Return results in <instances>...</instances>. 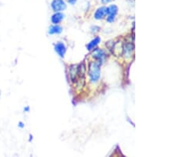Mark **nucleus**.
Wrapping results in <instances>:
<instances>
[{"instance_id":"1","label":"nucleus","mask_w":178,"mask_h":157,"mask_svg":"<svg viewBox=\"0 0 178 157\" xmlns=\"http://www.w3.org/2000/svg\"><path fill=\"white\" fill-rule=\"evenodd\" d=\"M101 64L102 63L92 60L88 65V76H89V82L92 84H96L99 82L101 77Z\"/></svg>"},{"instance_id":"2","label":"nucleus","mask_w":178,"mask_h":157,"mask_svg":"<svg viewBox=\"0 0 178 157\" xmlns=\"http://www.w3.org/2000/svg\"><path fill=\"white\" fill-rule=\"evenodd\" d=\"M135 46L131 41H128L123 45V52L122 55L124 56L125 60H131L134 55Z\"/></svg>"},{"instance_id":"3","label":"nucleus","mask_w":178,"mask_h":157,"mask_svg":"<svg viewBox=\"0 0 178 157\" xmlns=\"http://www.w3.org/2000/svg\"><path fill=\"white\" fill-rule=\"evenodd\" d=\"M118 7L115 4L110 5L106 8V21L108 22H113L118 13Z\"/></svg>"},{"instance_id":"4","label":"nucleus","mask_w":178,"mask_h":157,"mask_svg":"<svg viewBox=\"0 0 178 157\" xmlns=\"http://www.w3.org/2000/svg\"><path fill=\"white\" fill-rule=\"evenodd\" d=\"M51 7L55 12H61L67 9V4L63 0H53L51 3Z\"/></svg>"},{"instance_id":"5","label":"nucleus","mask_w":178,"mask_h":157,"mask_svg":"<svg viewBox=\"0 0 178 157\" xmlns=\"http://www.w3.org/2000/svg\"><path fill=\"white\" fill-rule=\"evenodd\" d=\"M91 57L94 60H97L99 62H102L104 60V58L106 57V52H104V50L102 48H96L94 52H92Z\"/></svg>"},{"instance_id":"6","label":"nucleus","mask_w":178,"mask_h":157,"mask_svg":"<svg viewBox=\"0 0 178 157\" xmlns=\"http://www.w3.org/2000/svg\"><path fill=\"white\" fill-rule=\"evenodd\" d=\"M78 66L79 65L72 64L69 67L70 80L73 82H76L78 80Z\"/></svg>"},{"instance_id":"7","label":"nucleus","mask_w":178,"mask_h":157,"mask_svg":"<svg viewBox=\"0 0 178 157\" xmlns=\"http://www.w3.org/2000/svg\"><path fill=\"white\" fill-rule=\"evenodd\" d=\"M55 51L57 52V54L60 57H64V55L67 52V47L63 42H58L55 45Z\"/></svg>"},{"instance_id":"8","label":"nucleus","mask_w":178,"mask_h":157,"mask_svg":"<svg viewBox=\"0 0 178 157\" xmlns=\"http://www.w3.org/2000/svg\"><path fill=\"white\" fill-rule=\"evenodd\" d=\"M106 7H101L96 10L94 14V18L96 20H102L106 17Z\"/></svg>"},{"instance_id":"9","label":"nucleus","mask_w":178,"mask_h":157,"mask_svg":"<svg viewBox=\"0 0 178 157\" xmlns=\"http://www.w3.org/2000/svg\"><path fill=\"white\" fill-rule=\"evenodd\" d=\"M64 18V14L61 12H55L51 17V21L53 25H58Z\"/></svg>"},{"instance_id":"10","label":"nucleus","mask_w":178,"mask_h":157,"mask_svg":"<svg viewBox=\"0 0 178 157\" xmlns=\"http://www.w3.org/2000/svg\"><path fill=\"white\" fill-rule=\"evenodd\" d=\"M123 42L122 41H117V42L114 43L113 46H112V52L116 56H121L122 52H123Z\"/></svg>"},{"instance_id":"11","label":"nucleus","mask_w":178,"mask_h":157,"mask_svg":"<svg viewBox=\"0 0 178 157\" xmlns=\"http://www.w3.org/2000/svg\"><path fill=\"white\" fill-rule=\"evenodd\" d=\"M100 41H101V38H99V37H96V38H94V39H93V40L87 45V49L89 50V51H90V50L92 49H94V48L97 46V45H98L99 43H100Z\"/></svg>"},{"instance_id":"12","label":"nucleus","mask_w":178,"mask_h":157,"mask_svg":"<svg viewBox=\"0 0 178 157\" xmlns=\"http://www.w3.org/2000/svg\"><path fill=\"white\" fill-rule=\"evenodd\" d=\"M63 31V28L58 25H54L50 26L49 30H48V33L49 34H59L61 33Z\"/></svg>"},{"instance_id":"13","label":"nucleus","mask_w":178,"mask_h":157,"mask_svg":"<svg viewBox=\"0 0 178 157\" xmlns=\"http://www.w3.org/2000/svg\"><path fill=\"white\" fill-rule=\"evenodd\" d=\"M112 1H113V0H101V2H102L103 4H106V3H111Z\"/></svg>"},{"instance_id":"14","label":"nucleus","mask_w":178,"mask_h":157,"mask_svg":"<svg viewBox=\"0 0 178 157\" xmlns=\"http://www.w3.org/2000/svg\"><path fill=\"white\" fill-rule=\"evenodd\" d=\"M18 127H20L21 129H23V128L25 127V125H24V123L22 122H20L18 123Z\"/></svg>"},{"instance_id":"15","label":"nucleus","mask_w":178,"mask_h":157,"mask_svg":"<svg viewBox=\"0 0 178 157\" xmlns=\"http://www.w3.org/2000/svg\"><path fill=\"white\" fill-rule=\"evenodd\" d=\"M30 108L29 106H25V107L24 108V111H25V112H30Z\"/></svg>"},{"instance_id":"16","label":"nucleus","mask_w":178,"mask_h":157,"mask_svg":"<svg viewBox=\"0 0 178 157\" xmlns=\"http://www.w3.org/2000/svg\"><path fill=\"white\" fill-rule=\"evenodd\" d=\"M67 1H68V3H69L70 4H72V5L76 3V0H67Z\"/></svg>"}]
</instances>
